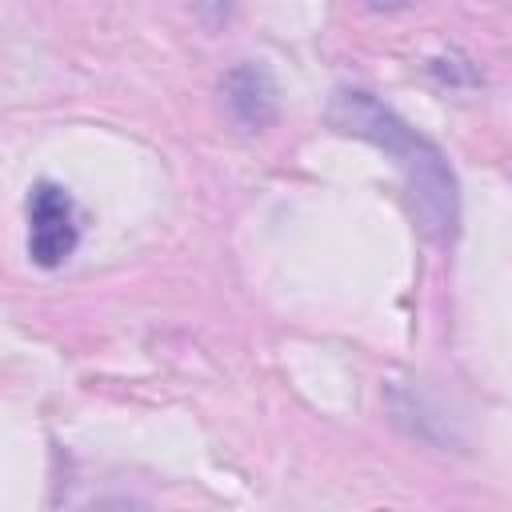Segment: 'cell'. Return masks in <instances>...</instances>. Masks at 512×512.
<instances>
[{"instance_id": "cell-1", "label": "cell", "mask_w": 512, "mask_h": 512, "mask_svg": "<svg viewBox=\"0 0 512 512\" xmlns=\"http://www.w3.org/2000/svg\"><path fill=\"white\" fill-rule=\"evenodd\" d=\"M328 120L348 136L384 148L408 184V200H412L420 232L440 248L456 244V236H460V184H456V172H452L448 156L440 152V144L420 136L408 120H400L388 104H380L364 88L332 92Z\"/></svg>"}, {"instance_id": "cell-2", "label": "cell", "mask_w": 512, "mask_h": 512, "mask_svg": "<svg viewBox=\"0 0 512 512\" xmlns=\"http://www.w3.org/2000/svg\"><path fill=\"white\" fill-rule=\"evenodd\" d=\"M80 244L76 204L68 188L40 180L28 196V256L40 268H60Z\"/></svg>"}, {"instance_id": "cell-3", "label": "cell", "mask_w": 512, "mask_h": 512, "mask_svg": "<svg viewBox=\"0 0 512 512\" xmlns=\"http://www.w3.org/2000/svg\"><path fill=\"white\" fill-rule=\"evenodd\" d=\"M220 100L244 132H264L280 116V88L256 60H240L220 76Z\"/></svg>"}, {"instance_id": "cell-4", "label": "cell", "mask_w": 512, "mask_h": 512, "mask_svg": "<svg viewBox=\"0 0 512 512\" xmlns=\"http://www.w3.org/2000/svg\"><path fill=\"white\" fill-rule=\"evenodd\" d=\"M192 16H196L208 32H220V28L236 16V0H192Z\"/></svg>"}, {"instance_id": "cell-5", "label": "cell", "mask_w": 512, "mask_h": 512, "mask_svg": "<svg viewBox=\"0 0 512 512\" xmlns=\"http://www.w3.org/2000/svg\"><path fill=\"white\" fill-rule=\"evenodd\" d=\"M372 8H380V12H392V8H404L408 0H368Z\"/></svg>"}]
</instances>
